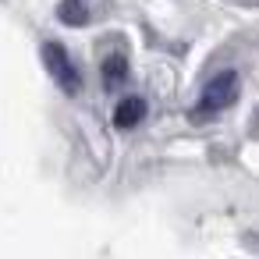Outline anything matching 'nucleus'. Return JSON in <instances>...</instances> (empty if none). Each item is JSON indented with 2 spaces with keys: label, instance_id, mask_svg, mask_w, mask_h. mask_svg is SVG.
I'll return each mask as SVG.
<instances>
[{
  "label": "nucleus",
  "instance_id": "1",
  "mask_svg": "<svg viewBox=\"0 0 259 259\" xmlns=\"http://www.w3.org/2000/svg\"><path fill=\"white\" fill-rule=\"evenodd\" d=\"M238 93H241V78H238V71H220V75H213V78L206 82L199 103L192 107V121H209V117L224 114V110L238 100Z\"/></svg>",
  "mask_w": 259,
  "mask_h": 259
},
{
  "label": "nucleus",
  "instance_id": "2",
  "mask_svg": "<svg viewBox=\"0 0 259 259\" xmlns=\"http://www.w3.org/2000/svg\"><path fill=\"white\" fill-rule=\"evenodd\" d=\"M43 64H47V71L54 75V82L68 96H78L82 93V71H78V64L71 61V54L61 43H43Z\"/></svg>",
  "mask_w": 259,
  "mask_h": 259
},
{
  "label": "nucleus",
  "instance_id": "3",
  "mask_svg": "<svg viewBox=\"0 0 259 259\" xmlns=\"http://www.w3.org/2000/svg\"><path fill=\"white\" fill-rule=\"evenodd\" d=\"M142 117H146V100H142V96H124V100H117V107H114V124H117V128H135Z\"/></svg>",
  "mask_w": 259,
  "mask_h": 259
},
{
  "label": "nucleus",
  "instance_id": "4",
  "mask_svg": "<svg viewBox=\"0 0 259 259\" xmlns=\"http://www.w3.org/2000/svg\"><path fill=\"white\" fill-rule=\"evenodd\" d=\"M100 75H103V85H107V89H121V85L128 82V61H124V54H110V57H103Z\"/></svg>",
  "mask_w": 259,
  "mask_h": 259
},
{
  "label": "nucleus",
  "instance_id": "5",
  "mask_svg": "<svg viewBox=\"0 0 259 259\" xmlns=\"http://www.w3.org/2000/svg\"><path fill=\"white\" fill-rule=\"evenodd\" d=\"M57 18H61V25L82 29V25L89 22V8H85V0H61V4H57Z\"/></svg>",
  "mask_w": 259,
  "mask_h": 259
}]
</instances>
